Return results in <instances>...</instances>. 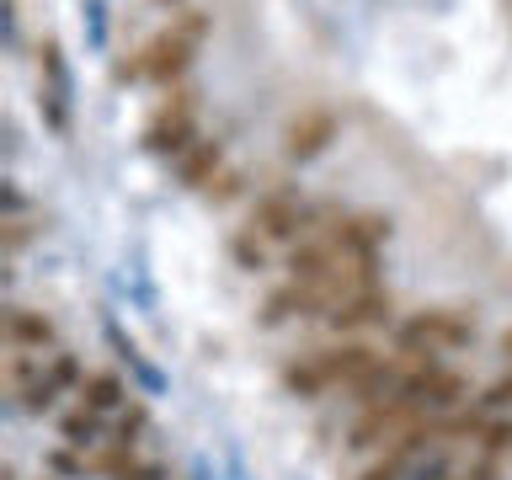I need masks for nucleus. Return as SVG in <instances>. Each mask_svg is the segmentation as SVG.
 Segmentation results:
<instances>
[{
  "label": "nucleus",
  "mask_w": 512,
  "mask_h": 480,
  "mask_svg": "<svg viewBox=\"0 0 512 480\" xmlns=\"http://www.w3.org/2000/svg\"><path fill=\"white\" fill-rule=\"evenodd\" d=\"M374 363H379L374 347L358 342V336H342V342L310 352L304 363H288L283 368V390L299 395V400H320L326 390H347V384L358 379V374H368Z\"/></svg>",
  "instance_id": "obj_1"
},
{
  "label": "nucleus",
  "mask_w": 512,
  "mask_h": 480,
  "mask_svg": "<svg viewBox=\"0 0 512 480\" xmlns=\"http://www.w3.org/2000/svg\"><path fill=\"white\" fill-rule=\"evenodd\" d=\"M203 32H208V16L203 11H182L166 32H155V38L139 48V59L123 64L118 75L123 80L128 75H144V80H155V86H176V80L192 70V54H198Z\"/></svg>",
  "instance_id": "obj_2"
},
{
  "label": "nucleus",
  "mask_w": 512,
  "mask_h": 480,
  "mask_svg": "<svg viewBox=\"0 0 512 480\" xmlns=\"http://www.w3.org/2000/svg\"><path fill=\"white\" fill-rule=\"evenodd\" d=\"M475 342V315L464 310H448V304H432V310H416L395 326V352L411 363L422 358H438V352H454V347H470Z\"/></svg>",
  "instance_id": "obj_3"
},
{
  "label": "nucleus",
  "mask_w": 512,
  "mask_h": 480,
  "mask_svg": "<svg viewBox=\"0 0 512 480\" xmlns=\"http://www.w3.org/2000/svg\"><path fill=\"white\" fill-rule=\"evenodd\" d=\"M192 144H198V91L176 86L171 102H160V112L150 118V128H144V150L182 160Z\"/></svg>",
  "instance_id": "obj_4"
},
{
  "label": "nucleus",
  "mask_w": 512,
  "mask_h": 480,
  "mask_svg": "<svg viewBox=\"0 0 512 480\" xmlns=\"http://www.w3.org/2000/svg\"><path fill=\"white\" fill-rule=\"evenodd\" d=\"M395 395L416 400L427 416H448V411H459L464 400H470V379H464L459 368H443L438 358H422V363H411V374Z\"/></svg>",
  "instance_id": "obj_5"
},
{
  "label": "nucleus",
  "mask_w": 512,
  "mask_h": 480,
  "mask_svg": "<svg viewBox=\"0 0 512 480\" xmlns=\"http://www.w3.org/2000/svg\"><path fill=\"white\" fill-rule=\"evenodd\" d=\"M422 416L427 411L416 406V400H406V395L374 400V406L358 411V422H352V432H347V448H352V454H374V448L395 443L400 432H406L411 422H422Z\"/></svg>",
  "instance_id": "obj_6"
},
{
  "label": "nucleus",
  "mask_w": 512,
  "mask_h": 480,
  "mask_svg": "<svg viewBox=\"0 0 512 480\" xmlns=\"http://www.w3.org/2000/svg\"><path fill=\"white\" fill-rule=\"evenodd\" d=\"M246 230H256L267 246L272 240H299L304 235V192L299 187H267L251 208Z\"/></svg>",
  "instance_id": "obj_7"
},
{
  "label": "nucleus",
  "mask_w": 512,
  "mask_h": 480,
  "mask_svg": "<svg viewBox=\"0 0 512 480\" xmlns=\"http://www.w3.org/2000/svg\"><path fill=\"white\" fill-rule=\"evenodd\" d=\"M38 64H43V91H38V107H43V123L54 134H70V64H64V48L59 38H43L38 43Z\"/></svg>",
  "instance_id": "obj_8"
},
{
  "label": "nucleus",
  "mask_w": 512,
  "mask_h": 480,
  "mask_svg": "<svg viewBox=\"0 0 512 480\" xmlns=\"http://www.w3.org/2000/svg\"><path fill=\"white\" fill-rule=\"evenodd\" d=\"M432 438H438V432H432V416L411 422L395 443H384V448H379V459H374V464H363V475H358V480H406V475H411V464L427 454V443H432Z\"/></svg>",
  "instance_id": "obj_9"
},
{
  "label": "nucleus",
  "mask_w": 512,
  "mask_h": 480,
  "mask_svg": "<svg viewBox=\"0 0 512 480\" xmlns=\"http://www.w3.org/2000/svg\"><path fill=\"white\" fill-rule=\"evenodd\" d=\"M331 315V304H326V294H320V283H278L272 294L262 299V326H283V320H326Z\"/></svg>",
  "instance_id": "obj_10"
},
{
  "label": "nucleus",
  "mask_w": 512,
  "mask_h": 480,
  "mask_svg": "<svg viewBox=\"0 0 512 480\" xmlns=\"http://www.w3.org/2000/svg\"><path fill=\"white\" fill-rule=\"evenodd\" d=\"M331 139H336V112L331 107H310V112H299V118L283 128V155L304 166V160L326 155Z\"/></svg>",
  "instance_id": "obj_11"
},
{
  "label": "nucleus",
  "mask_w": 512,
  "mask_h": 480,
  "mask_svg": "<svg viewBox=\"0 0 512 480\" xmlns=\"http://www.w3.org/2000/svg\"><path fill=\"white\" fill-rule=\"evenodd\" d=\"M326 240L336 246V256H379L384 240H390V219L384 214H347L326 230Z\"/></svg>",
  "instance_id": "obj_12"
},
{
  "label": "nucleus",
  "mask_w": 512,
  "mask_h": 480,
  "mask_svg": "<svg viewBox=\"0 0 512 480\" xmlns=\"http://www.w3.org/2000/svg\"><path fill=\"white\" fill-rule=\"evenodd\" d=\"M326 326L336 336H358L368 326H390V294H384V288H374V294H352L326 315Z\"/></svg>",
  "instance_id": "obj_13"
},
{
  "label": "nucleus",
  "mask_w": 512,
  "mask_h": 480,
  "mask_svg": "<svg viewBox=\"0 0 512 480\" xmlns=\"http://www.w3.org/2000/svg\"><path fill=\"white\" fill-rule=\"evenodd\" d=\"M406 374H411V358H400V352H395V358H379L368 374H358V379L347 384V400H352L358 411L374 406V400H390L400 384H406Z\"/></svg>",
  "instance_id": "obj_14"
},
{
  "label": "nucleus",
  "mask_w": 512,
  "mask_h": 480,
  "mask_svg": "<svg viewBox=\"0 0 512 480\" xmlns=\"http://www.w3.org/2000/svg\"><path fill=\"white\" fill-rule=\"evenodd\" d=\"M336 246L326 235H310V240H299V246H288V256H283V267H288V278L294 283H326L331 272H336Z\"/></svg>",
  "instance_id": "obj_15"
},
{
  "label": "nucleus",
  "mask_w": 512,
  "mask_h": 480,
  "mask_svg": "<svg viewBox=\"0 0 512 480\" xmlns=\"http://www.w3.org/2000/svg\"><path fill=\"white\" fill-rule=\"evenodd\" d=\"M219 176H224V144L219 139H198L182 160H176V182L192 187V192H208Z\"/></svg>",
  "instance_id": "obj_16"
},
{
  "label": "nucleus",
  "mask_w": 512,
  "mask_h": 480,
  "mask_svg": "<svg viewBox=\"0 0 512 480\" xmlns=\"http://www.w3.org/2000/svg\"><path fill=\"white\" fill-rule=\"evenodd\" d=\"M6 342H11V347H32V352H43V347H54V342H59V331H54V320H48L43 310L11 304V310H6Z\"/></svg>",
  "instance_id": "obj_17"
},
{
  "label": "nucleus",
  "mask_w": 512,
  "mask_h": 480,
  "mask_svg": "<svg viewBox=\"0 0 512 480\" xmlns=\"http://www.w3.org/2000/svg\"><path fill=\"white\" fill-rule=\"evenodd\" d=\"M102 331H107L112 352H118V358L128 363V374H134V379H139V384H144V390H150V395H166V374H160V368H155L150 358H144L134 336H123V331H118V320H112V315L102 320Z\"/></svg>",
  "instance_id": "obj_18"
},
{
  "label": "nucleus",
  "mask_w": 512,
  "mask_h": 480,
  "mask_svg": "<svg viewBox=\"0 0 512 480\" xmlns=\"http://www.w3.org/2000/svg\"><path fill=\"white\" fill-rule=\"evenodd\" d=\"M107 416L102 411H91V406H75V411H64L59 416V438H64V448H96V443H107Z\"/></svg>",
  "instance_id": "obj_19"
},
{
  "label": "nucleus",
  "mask_w": 512,
  "mask_h": 480,
  "mask_svg": "<svg viewBox=\"0 0 512 480\" xmlns=\"http://www.w3.org/2000/svg\"><path fill=\"white\" fill-rule=\"evenodd\" d=\"M128 395H134V390H128L112 368H96V374H86V384H80V406H91V411H102V416L107 411L118 416L128 406Z\"/></svg>",
  "instance_id": "obj_20"
},
{
  "label": "nucleus",
  "mask_w": 512,
  "mask_h": 480,
  "mask_svg": "<svg viewBox=\"0 0 512 480\" xmlns=\"http://www.w3.org/2000/svg\"><path fill=\"white\" fill-rule=\"evenodd\" d=\"M475 454L480 459H507L512 454V416L486 411V422H480V432H475Z\"/></svg>",
  "instance_id": "obj_21"
},
{
  "label": "nucleus",
  "mask_w": 512,
  "mask_h": 480,
  "mask_svg": "<svg viewBox=\"0 0 512 480\" xmlns=\"http://www.w3.org/2000/svg\"><path fill=\"white\" fill-rule=\"evenodd\" d=\"M144 432H150V406L144 400H128V406L112 416V432H107V443H118V448H134Z\"/></svg>",
  "instance_id": "obj_22"
},
{
  "label": "nucleus",
  "mask_w": 512,
  "mask_h": 480,
  "mask_svg": "<svg viewBox=\"0 0 512 480\" xmlns=\"http://www.w3.org/2000/svg\"><path fill=\"white\" fill-rule=\"evenodd\" d=\"M48 374L43 368V352H32V347H11V358H6V384H11V395H22L32 390Z\"/></svg>",
  "instance_id": "obj_23"
},
{
  "label": "nucleus",
  "mask_w": 512,
  "mask_h": 480,
  "mask_svg": "<svg viewBox=\"0 0 512 480\" xmlns=\"http://www.w3.org/2000/svg\"><path fill=\"white\" fill-rule=\"evenodd\" d=\"M230 262H235L240 272H262V267H267V240L256 235V230L230 235Z\"/></svg>",
  "instance_id": "obj_24"
},
{
  "label": "nucleus",
  "mask_w": 512,
  "mask_h": 480,
  "mask_svg": "<svg viewBox=\"0 0 512 480\" xmlns=\"http://www.w3.org/2000/svg\"><path fill=\"white\" fill-rule=\"evenodd\" d=\"M43 464H48L59 480H91V459L80 454V448H48Z\"/></svg>",
  "instance_id": "obj_25"
},
{
  "label": "nucleus",
  "mask_w": 512,
  "mask_h": 480,
  "mask_svg": "<svg viewBox=\"0 0 512 480\" xmlns=\"http://www.w3.org/2000/svg\"><path fill=\"white\" fill-rule=\"evenodd\" d=\"M48 379H54L59 390L80 395V384H86V363H80L75 352H48Z\"/></svg>",
  "instance_id": "obj_26"
},
{
  "label": "nucleus",
  "mask_w": 512,
  "mask_h": 480,
  "mask_svg": "<svg viewBox=\"0 0 512 480\" xmlns=\"http://www.w3.org/2000/svg\"><path fill=\"white\" fill-rule=\"evenodd\" d=\"M454 475H459L454 454H448V448H432V454H422V459L411 464L406 480H454Z\"/></svg>",
  "instance_id": "obj_27"
},
{
  "label": "nucleus",
  "mask_w": 512,
  "mask_h": 480,
  "mask_svg": "<svg viewBox=\"0 0 512 480\" xmlns=\"http://www.w3.org/2000/svg\"><path fill=\"white\" fill-rule=\"evenodd\" d=\"M59 395H64V390L43 374L38 384H32V390H22V411H27V416H48V411L59 406Z\"/></svg>",
  "instance_id": "obj_28"
},
{
  "label": "nucleus",
  "mask_w": 512,
  "mask_h": 480,
  "mask_svg": "<svg viewBox=\"0 0 512 480\" xmlns=\"http://www.w3.org/2000/svg\"><path fill=\"white\" fill-rule=\"evenodd\" d=\"M475 406H480V411H491V416H496V411H512V374L491 379L486 390H480V400H475Z\"/></svg>",
  "instance_id": "obj_29"
},
{
  "label": "nucleus",
  "mask_w": 512,
  "mask_h": 480,
  "mask_svg": "<svg viewBox=\"0 0 512 480\" xmlns=\"http://www.w3.org/2000/svg\"><path fill=\"white\" fill-rule=\"evenodd\" d=\"M32 235H38V224H27V219H6V224H0V246H6L11 256L22 251Z\"/></svg>",
  "instance_id": "obj_30"
},
{
  "label": "nucleus",
  "mask_w": 512,
  "mask_h": 480,
  "mask_svg": "<svg viewBox=\"0 0 512 480\" xmlns=\"http://www.w3.org/2000/svg\"><path fill=\"white\" fill-rule=\"evenodd\" d=\"M86 27H91V48H102L107 43V0H86Z\"/></svg>",
  "instance_id": "obj_31"
},
{
  "label": "nucleus",
  "mask_w": 512,
  "mask_h": 480,
  "mask_svg": "<svg viewBox=\"0 0 512 480\" xmlns=\"http://www.w3.org/2000/svg\"><path fill=\"white\" fill-rule=\"evenodd\" d=\"M454 480H502V459H470V464H459V475Z\"/></svg>",
  "instance_id": "obj_32"
},
{
  "label": "nucleus",
  "mask_w": 512,
  "mask_h": 480,
  "mask_svg": "<svg viewBox=\"0 0 512 480\" xmlns=\"http://www.w3.org/2000/svg\"><path fill=\"white\" fill-rule=\"evenodd\" d=\"M235 192H240V171H224V176H219V182H214V187H208V198H214V203H230V198H235Z\"/></svg>",
  "instance_id": "obj_33"
},
{
  "label": "nucleus",
  "mask_w": 512,
  "mask_h": 480,
  "mask_svg": "<svg viewBox=\"0 0 512 480\" xmlns=\"http://www.w3.org/2000/svg\"><path fill=\"white\" fill-rule=\"evenodd\" d=\"M496 347H502V358H507V363H512V326H507V331H502V342H496Z\"/></svg>",
  "instance_id": "obj_34"
},
{
  "label": "nucleus",
  "mask_w": 512,
  "mask_h": 480,
  "mask_svg": "<svg viewBox=\"0 0 512 480\" xmlns=\"http://www.w3.org/2000/svg\"><path fill=\"white\" fill-rule=\"evenodd\" d=\"M160 6H182V0H160Z\"/></svg>",
  "instance_id": "obj_35"
}]
</instances>
